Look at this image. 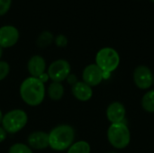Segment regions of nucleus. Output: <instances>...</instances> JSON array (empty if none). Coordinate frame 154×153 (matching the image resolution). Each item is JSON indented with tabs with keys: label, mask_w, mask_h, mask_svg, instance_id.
I'll use <instances>...</instances> for the list:
<instances>
[{
	"label": "nucleus",
	"mask_w": 154,
	"mask_h": 153,
	"mask_svg": "<svg viewBox=\"0 0 154 153\" xmlns=\"http://www.w3.org/2000/svg\"><path fill=\"white\" fill-rule=\"evenodd\" d=\"M19 40V32L13 25H5L0 27V46L11 48L14 46Z\"/></svg>",
	"instance_id": "9"
},
{
	"label": "nucleus",
	"mask_w": 154,
	"mask_h": 153,
	"mask_svg": "<svg viewBox=\"0 0 154 153\" xmlns=\"http://www.w3.org/2000/svg\"><path fill=\"white\" fill-rule=\"evenodd\" d=\"M134 81L140 89H149L153 85V73L145 65H140L134 71Z\"/></svg>",
	"instance_id": "7"
},
{
	"label": "nucleus",
	"mask_w": 154,
	"mask_h": 153,
	"mask_svg": "<svg viewBox=\"0 0 154 153\" xmlns=\"http://www.w3.org/2000/svg\"><path fill=\"white\" fill-rule=\"evenodd\" d=\"M64 92H65L64 87L60 82L52 81L47 88V95L53 101L60 100L64 96Z\"/></svg>",
	"instance_id": "14"
},
{
	"label": "nucleus",
	"mask_w": 154,
	"mask_h": 153,
	"mask_svg": "<svg viewBox=\"0 0 154 153\" xmlns=\"http://www.w3.org/2000/svg\"><path fill=\"white\" fill-rule=\"evenodd\" d=\"M106 117L111 124L125 123L126 110L121 102H113L106 108Z\"/></svg>",
	"instance_id": "10"
},
{
	"label": "nucleus",
	"mask_w": 154,
	"mask_h": 153,
	"mask_svg": "<svg viewBox=\"0 0 154 153\" xmlns=\"http://www.w3.org/2000/svg\"><path fill=\"white\" fill-rule=\"evenodd\" d=\"M52 41H54V37L52 33L48 31H45V32H42L37 38L36 44L40 48H45V47H48L50 44H51Z\"/></svg>",
	"instance_id": "17"
},
{
	"label": "nucleus",
	"mask_w": 154,
	"mask_h": 153,
	"mask_svg": "<svg viewBox=\"0 0 154 153\" xmlns=\"http://www.w3.org/2000/svg\"><path fill=\"white\" fill-rule=\"evenodd\" d=\"M67 151V153H90L91 148L88 142L79 141L74 142Z\"/></svg>",
	"instance_id": "16"
},
{
	"label": "nucleus",
	"mask_w": 154,
	"mask_h": 153,
	"mask_svg": "<svg viewBox=\"0 0 154 153\" xmlns=\"http://www.w3.org/2000/svg\"><path fill=\"white\" fill-rule=\"evenodd\" d=\"M71 92L74 97L81 102H87L93 96V89L90 86L83 81H78L71 87Z\"/></svg>",
	"instance_id": "12"
},
{
	"label": "nucleus",
	"mask_w": 154,
	"mask_h": 153,
	"mask_svg": "<svg viewBox=\"0 0 154 153\" xmlns=\"http://www.w3.org/2000/svg\"><path fill=\"white\" fill-rule=\"evenodd\" d=\"M108 153H116V152H115V151H111V152H108Z\"/></svg>",
	"instance_id": "27"
},
{
	"label": "nucleus",
	"mask_w": 154,
	"mask_h": 153,
	"mask_svg": "<svg viewBox=\"0 0 154 153\" xmlns=\"http://www.w3.org/2000/svg\"><path fill=\"white\" fill-rule=\"evenodd\" d=\"M8 153H33L32 149L28 146V144H24V143H14L13 144L9 150Z\"/></svg>",
	"instance_id": "18"
},
{
	"label": "nucleus",
	"mask_w": 154,
	"mask_h": 153,
	"mask_svg": "<svg viewBox=\"0 0 154 153\" xmlns=\"http://www.w3.org/2000/svg\"><path fill=\"white\" fill-rule=\"evenodd\" d=\"M28 122V115L22 109H13L3 115L1 126L10 134H14L22 131Z\"/></svg>",
	"instance_id": "4"
},
{
	"label": "nucleus",
	"mask_w": 154,
	"mask_h": 153,
	"mask_svg": "<svg viewBox=\"0 0 154 153\" xmlns=\"http://www.w3.org/2000/svg\"><path fill=\"white\" fill-rule=\"evenodd\" d=\"M39 78L43 84H45L49 79H50V78H49V75L47 74V72H45V73H43V74H42L39 78Z\"/></svg>",
	"instance_id": "24"
},
{
	"label": "nucleus",
	"mask_w": 154,
	"mask_h": 153,
	"mask_svg": "<svg viewBox=\"0 0 154 153\" xmlns=\"http://www.w3.org/2000/svg\"><path fill=\"white\" fill-rule=\"evenodd\" d=\"M151 1H152V3H154V0H151Z\"/></svg>",
	"instance_id": "29"
},
{
	"label": "nucleus",
	"mask_w": 154,
	"mask_h": 153,
	"mask_svg": "<svg viewBox=\"0 0 154 153\" xmlns=\"http://www.w3.org/2000/svg\"><path fill=\"white\" fill-rule=\"evenodd\" d=\"M107 139L109 143L116 149L126 148L131 141V133L128 126L125 123L111 124L107 130Z\"/></svg>",
	"instance_id": "5"
},
{
	"label": "nucleus",
	"mask_w": 154,
	"mask_h": 153,
	"mask_svg": "<svg viewBox=\"0 0 154 153\" xmlns=\"http://www.w3.org/2000/svg\"><path fill=\"white\" fill-rule=\"evenodd\" d=\"M3 56V48L0 46V60H1V58Z\"/></svg>",
	"instance_id": "25"
},
{
	"label": "nucleus",
	"mask_w": 154,
	"mask_h": 153,
	"mask_svg": "<svg viewBox=\"0 0 154 153\" xmlns=\"http://www.w3.org/2000/svg\"><path fill=\"white\" fill-rule=\"evenodd\" d=\"M6 136H7V133L5 131V129L0 125V143L3 142L5 139H6Z\"/></svg>",
	"instance_id": "23"
},
{
	"label": "nucleus",
	"mask_w": 154,
	"mask_h": 153,
	"mask_svg": "<svg viewBox=\"0 0 154 153\" xmlns=\"http://www.w3.org/2000/svg\"><path fill=\"white\" fill-rule=\"evenodd\" d=\"M66 80L68 81V83H69V85H71V87H72L73 85H75V84L78 82V78H77V77H76V75L71 74V73L68 76V78H67Z\"/></svg>",
	"instance_id": "22"
},
{
	"label": "nucleus",
	"mask_w": 154,
	"mask_h": 153,
	"mask_svg": "<svg viewBox=\"0 0 154 153\" xmlns=\"http://www.w3.org/2000/svg\"><path fill=\"white\" fill-rule=\"evenodd\" d=\"M27 69L31 77L39 78L42 74L45 73L46 61L42 56L34 55L29 60L27 63Z\"/></svg>",
	"instance_id": "13"
},
{
	"label": "nucleus",
	"mask_w": 154,
	"mask_h": 153,
	"mask_svg": "<svg viewBox=\"0 0 154 153\" xmlns=\"http://www.w3.org/2000/svg\"><path fill=\"white\" fill-rule=\"evenodd\" d=\"M3 113H2V111L0 110V124H1V123H2V119H3Z\"/></svg>",
	"instance_id": "26"
},
{
	"label": "nucleus",
	"mask_w": 154,
	"mask_h": 153,
	"mask_svg": "<svg viewBox=\"0 0 154 153\" xmlns=\"http://www.w3.org/2000/svg\"><path fill=\"white\" fill-rule=\"evenodd\" d=\"M71 73V67L69 61L66 60H54L47 69V74L51 81L60 82L66 80L68 76Z\"/></svg>",
	"instance_id": "6"
},
{
	"label": "nucleus",
	"mask_w": 154,
	"mask_h": 153,
	"mask_svg": "<svg viewBox=\"0 0 154 153\" xmlns=\"http://www.w3.org/2000/svg\"><path fill=\"white\" fill-rule=\"evenodd\" d=\"M49 147L56 151L68 150L75 140V130L69 124H60L48 133Z\"/></svg>",
	"instance_id": "2"
},
{
	"label": "nucleus",
	"mask_w": 154,
	"mask_h": 153,
	"mask_svg": "<svg viewBox=\"0 0 154 153\" xmlns=\"http://www.w3.org/2000/svg\"><path fill=\"white\" fill-rule=\"evenodd\" d=\"M142 107L148 113H154V89L145 93L142 98Z\"/></svg>",
	"instance_id": "15"
},
{
	"label": "nucleus",
	"mask_w": 154,
	"mask_h": 153,
	"mask_svg": "<svg viewBox=\"0 0 154 153\" xmlns=\"http://www.w3.org/2000/svg\"><path fill=\"white\" fill-rule=\"evenodd\" d=\"M19 93L22 100L30 106L41 105L46 94L44 84L37 78L28 77L20 85Z\"/></svg>",
	"instance_id": "1"
},
{
	"label": "nucleus",
	"mask_w": 154,
	"mask_h": 153,
	"mask_svg": "<svg viewBox=\"0 0 154 153\" xmlns=\"http://www.w3.org/2000/svg\"><path fill=\"white\" fill-rule=\"evenodd\" d=\"M96 64L104 73V79L110 78L120 64V55L116 50L111 47L100 49L96 55Z\"/></svg>",
	"instance_id": "3"
},
{
	"label": "nucleus",
	"mask_w": 154,
	"mask_h": 153,
	"mask_svg": "<svg viewBox=\"0 0 154 153\" xmlns=\"http://www.w3.org/2000/svg\"><path fill=\"white\" fill-rule=\"evenodd\" d=\"M12 0H0V15L5 14L11 6Z\"/></svg>",
	"instance_id": "20"
},
{
	"label": "nucleus",
	"mask_w": 154,
	"mask_h": 153,
	"mask_svg": "<svg viewBox=\"0 0 154 153\" xmlns=\"http://www.w3.org/2000/svg\"><path fill=\"white\" fill-rule=\"evenodd\" d=\"M54 42L58 47L63 48L65 46H67L68 44V39L65 35L63 34H59L55 39H54Z\"/></svg>",
	"instance_id": "21"
},
{
	"label": "nucleus",
	"mask_w": 154,
	"mask_h": 153,
	"mask_svg": "<svg viewBox=\"0 0 154 153\" xmlns=\"http://www.w3.org/2000/svg\"><path fill=\"white\" fill-rule=\"evenodd\" d=\"M31 149L41 151L49 147V134L42 131H35L29 134L27 139Z\"/></svg>",
	"instance_id": "11"
},
{
	"label": "nucleus",
	"mask_w": 154,
	"mask_h": 153,
	"mask_svg": "<svg viewBox=\"0 0 154 153\" xmlns=\"http://www.w3.org/2000/svg\"><path fill=\"white\" fill-rule=\"evenodd\" d=\"M10 72V66L6 61L0 60V81L4 80Z\"/></svg>",
	"instance_id": "19"
},
{
	"label": "nucleus",
	"mask_w": 154,
	"mask_h": 153,
	"mask_svg": "<svg viewBox=\"0 0 154 153\" xmlns=\"http://www.w3.org/2000/svg\"><path fill=\"white\" fill-rule=\"evenodd\" d=\"M153 85H154V74H153Z\"/></svg>",
	"instance_id": "28"
},
{
	"label": "nucleus",
	"mask_w": 154,
	"mask_h": 153,
	"mask_svg": "<svg viewBox=\"0 0 154 153\" xmlns=\"http://www.w3.org/2000/svg\"><path fill=\"white\" fill-rule=\"evenodd\" d=\"M103 80L104 73L96 63L89 64L83 69L82 81L90 86L91 87L98 86Z\"/></svg>",
	"instance_id": "8"
}]
</instances>
